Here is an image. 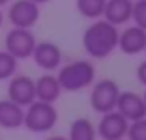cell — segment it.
Wrapping results in <instances>:
<instances>
[{"mask_svg":"<svg viewBox=\"0 0 146 140\" xmlns=\"http://www.w3.org/2000/svg\"><path fill=\"white\" fill-rule=\"evenodd\" d=\"M118 46V26L96 18L82 34V48L92 58H108Z\"/></svg>","mask_w":146,"mask_h":140,"instance_id":"cell-1","label":"cell"},{"mask_svg":"<svg viewBox=\"0 0 146 140\" xmlns=\"http://www.w3.org/2000/svg\"><path fill=\"white\" fill-rule=\"evenodd\" d=\"M96 76V68L90 60H72L64 66H60L56 78L62 86V90L66 92H80L84 88H88L94 82Z\"/></svg>","mask_w":146,"mask_h":140,"instance_id":"cell-2","label":"cell"},{"mask_svg":"<svg viewBox=\"0 0 146 140\" xmlns=\"http://www.w3.org/2000/svg\"><path fill=\"white\" fill-rule=\"evenodd\" d=\"M58 122V112L52 102H42L34 100L24 108V124L30 132L34 134H44L50 132Z\"/></svg>","mask_w":146,"mask_h":140,"instance_id":"cell-3","label":"cell"},{"mask_svg":"<svg viewBox=\"0 0 146 140\" xmlns=\"http://www.w3.org/2000/svg\"><path fill=\"white\" fill-rule=\"evenodd\" d=\"M118 94H120V86L110 80V78H104V80H98L90 92V104H92V110L98 112V114H104V112H110L116 108V100H118Z\"/></svg>","mask_w":146,"mask_h":140,"instance_id":"cell-4","label":"cell"},{"mask_svg":"<svg viewBox=\"0 0 146 140\" xmlns=\"http://www.w3.org/2000/svg\"><path fill=\"white\" fill-rule=\"evenodd\" d=\"M36 36L32 34L30 28H16L12 26V30L6 34V40H4V50H8L14 58L18 60H26L32 56V50L36 46Z\"/></svg>","mask_w":146,"mask_h":140,"instance_id":"cell-5","label":"cell"},{"mask_svg":"<svg viewBox=\"0 0 146 140\" xmlns=\"http://www.w3.org/2000/svg\"><path fill=\"white\" fill-rule=\"evenodd\" d=\"M40 18V4L32 0H14L8 8V20L16 28H32Z\"/></svg>","mask_w":146,"mask_h":140,"instance_id":"cell-6","label":"cell"},{"mask_svg":"<svg viewBox=\"0 0 146 140\" xmlns=\"http://www.w3.org/2000/svg\"><path fill=\"white\" fill-rule=\"evenodd\" d=\"M128 124L130 122L114 108V110L102 114V118H100V122L96 126V134L102 140H124Z\"/></svg>","mask_w":146,"mask_h":140,"instance_id":"cell-7","label":"cell"},{"mask_svg":"<svg viewBox=\"0 0 146 140\" xmlns=\"http://www.w3.org/2000/svg\"><path fill=\"white\" fill-rule=\"evenodd\" d=\"M30 58L34 60V64H36L38 68H42V70H46V72H52V70H58V68H60L62 50H60L58 44L44 40V42H36V46H34Z\"/></svg>","mask_w":146,"mask_h":140,"instance_id":"cell-8","label":"cell"},{"mask_svg":"<svg viewBox=\"0 0 146 140\" xmlns=\"http://www.w3.org/2000/svg\"><path fill=\"white\" fill-rule=\"evenodd\" d=\"M8 98L22 108H26L30 102L36 100V90H34V80L26 74H14L8 78Z\"/></svg>","mask_w":146,"mask_h":140,"instance_id":"cell-9","label":"cell"},{"mask_svg":"<svg viewBox=\"0 0 146 140\" xmlns=\"http://www.w3.org/2000/svg\"><path fill=\"white\" fill-rule=\"evenodd\" d=\"M116 48H120L128 56L144 52V48H146V30L136 26V24L126 26L122 32H118V46Z\"/></svg>","mask_w":146,"mask_h":140,"instance_id":"cell-10","label":"cell"},{"mask_svg":"<svg viewBox=\"0 0 146 140\" xmlns=\"http://www.w3.org/2000/svg\"><path fill=\"white\" fill-rule=\"evenodd\" d=\"M116 110L128 122H132V120H138V118H144L146 116V102H144V98L140 94L126 90V92H120L118 94Z\"/></svg>","mask_w":146,"mask_h":140,"instance_id":"cell-11","label":"cell"},{"mask_svg":"<svg viewBox=\"0 0 146 140\" xmlns=\"http://www.w3.org/2000/svg\"><path fill=\"white\" fill-rule=\"evenodd\" d=\"M132 6H134V0H106L102 18L114 26L128 24L132 20Z\"/></svg>","mask_w":146,"mask_h":140,"instance_id":"cell-12","label":"cell"},{"mask_svg":"<svg viewBox=\"0 0 146 140\" xmlns=\"http://www.w3.org/2000/svg\"><path fill=\"white\" fill-rule=\"evenodd\" d=\"M24 124V108L10 98L0 100V128L16 130Z\"/></svg>","mask_w":146,"mask_h":140,"instance_id":"cell-13","label":"cell"},{"mask_svg":"<svg viewBox=\"0 0 146 140\" xmlns=\"http://www.w3.org/2000/svg\"><path fill=\"white\" fill-rule=\"evenodd\" d=\"M34 90H36V100L52 102V104L62 94V86L54 74H42L38 80H34Z\"/></svg>","mask_w":146,"mask_h":140,"instance_id":"cell-14","label":"cell"},{"mask_svg":"<svg viewBox=\"0 0 146 140\" xmlns=\"http://www.w3.org/2000/svg\"><path fill=\"white\" fill-rule=\"evenodd\" d=\"M96 126L88 120V118H76L70 124V132H68V140H96Z\"/></svg>","mask_w":146,"mask_h":140,"instance_id":"cell-15","label":"cell"},{"mask_svg":"<svg viewBox=\"0 0 146 140\" xmlns=\"http://www.w3.org/2000/svg\"><path fill=\"white\" fill-rule=\"evenodd\" d=\"M104 6H106V0H76V8H78L80 16H84L88 20L102 18Z\"/></svg>","mask_w":146,"mask_h":140,"instance_id":"cell-16","label":"cell"},{"mask_svg":"<svg viewBox=\"0 0 146 140\" xmlns=\"http://www.w3.org/2000/svg\"><path fill=\"white\" fill-rule=\"evenodd\" d=\"M18 70V58H14L8 50H0V80H8Z\"/></svg>","mask_w":146,"mask_h":140,"instance_id":"cell-17","label":"cell"},{"mask_svg":"<svg viewBox=\"0 0 146 140\" xmlns=\"http://www.w3.org/2000/svg\"><path fill=\"white\" fill-rule=\"evenodd\" d=\"M126 138L128 140H146V116L138 118V120H132L128 124Z\"/></svg>","mask_w":146,"mask_h":140,"instance_id":"cell-18","label":"cell"},{"mask_svg":"<svg viewBox=\"0 0 146 140\" xmlns=\"http://www.w3.org/2000/svg\"><path fill=\"white\" fill-rule=\"evenodd\" d=\"M132 20L136 26L146 30V0H136L132 6Z\"/></svg>","mask_w":146,"mask_h":140,"instance_id":"cell-19","label":"cell"},{"mask_svg":"<svg viewBox=\"0 0 146 140\" xmlns=\"http://www.w3.org/2000/svg\"><path fill=\"white\" fill-rule=\"evenodd\" d=\"M136 78H138V82H140L142 86H146V60H142V62L138 64V68H136Z\"/></svg>","mask_w":146,"mask_h":140,"instance_id":"cell-20","label":"cell"},{"mask_svg":"<svg viewBox=\"0 0 146 140\" xmlns=\"http://www.w3.org/2000/svg\"><path fill=\"white\" fill-rule=\"evenodd\" d=\"M46 140H68L66 136H48Z\"/></svg>","mask_w":146,"mask_h":140,"instance_id":"cell-21","label":"cell"},{"mask_svg":"<svg viewBox=\"0 0 146 140\" xmlns=\"http://www.w3.org/2000/svg\"><path fill=\"white\" fill-rule=\"evenodd\" d=\"M32 2H36V4H46V2H50V0H32Z\"/></svg>","mask_w":146,"mask_h":140,"instance_id":"cell-22","label":"cell"},{"mask_svg":"<svg viewBox=\"0 0 146 140\" xmlns=\"http://www.w3.org/2000/svg\"><path fill=\"white\" fill-rule=\"evenodd\" d=\"M8 2H10V0H0V8H2V6H6Z\"/></svg>","mask_w":146,"mask_h":140,"instance_id":"cell-23","label":"cell"},{"mask_svg":"<svg viewBox=\"0 0 146 140\" xmlns=\"http://www.w3.org/2000/svg\"><path fill=\"white\" fill-rule=\"evenodd\" d=\"M2 20H4V14H2V10H0V26H2Z\"/></svg>","mask_w":146,"mask_h":140,"instance_id":"cell-24","label":"cell"},{"mask_svg":"<svg viewBox=\"0 0 146 140\" xmlns=\"http://www.w3.org/2000/svg\"><path fill=\"white\" fill-rule=\"evenodd\" d=\"M142 98H144V102H146V92H144V96H142Z\"/></svg>","mask_w":146,"mask_h":140,"instance_id":"cell-25","label":"cell"},{"mask_svg":"<svg viewBox=\"0 0 146 140\" xmlns=\"http://www.w3.org/2000/svg\"><path fill=\"white\" fill-rule=\"evenodd\" d=\"M144 52H146V48H144Z\"/></svg>","mask_w":146,"mask_h":140,"instance_id":"cell-26","label":"cell"}]
</instances>
